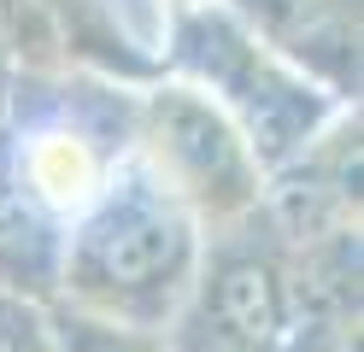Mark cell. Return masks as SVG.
<instances>
[{"label": "cell", "instance_id": "9c48e42d", "mask_svg": "<svg viewBox=\"0 0 364 352\" xmlns=\"http://www.w3.org/2000/svg\"><path fill=\"white\" fill-rule=\"evenodd\" d=\"M12 47H6V30H0V112H6V100H12Z\"/></svg>", "mask_w": 364, "mask_h": 352}, {"label": "cell", "instance_id": "7a4b0ae2", "mask_svg": "<svg viewBox=\"0 0 364 352\" xmlns=\"http://www.w3.org/2000/svg\"><path fill=\"white\" fill-rule=\"evenodd\" d=\"M53 247L65 311L165 335L200 270L206 229L141 159L124 153Z\"/></svg>", "mask_w": 364, "mask_h": 352}, {"label": "cell", "instance_id": "ba28073f", "mask_svg": "<svg viewBox=\"0 0 364 352\" xmlns=\"http://www.w3.org/2000/svg\"><path fill=\"white\" fill-rule=\"evenodd\" d=\"M0 352H59L53 311H41L36 299L0 288Z\"/></svg>", "mask_w": 364, "mask_h": 352}, {"label": "cell", "instance_id": "8992f818", "mask_svg": "<svg viewBox=\"0 0 364 352\" xmlns=\"http://www.w3.org/2000/svg\"><path fill=\"white\" fill-rule=\"evenodd\" d=\"M253 30L282 47L294 65H306L335 94L358 88V12L353 0H230Z\"/></svg>", "mask_w": 364, "mask_h": 352}, {"label": "cell", "instance_id": "52a82bcc", "mask_svg": "<svg viewBox=\"0 0 364 352\" xmlns=\"http://www.w3.org/2000/svg\"><path fill=\"white\" fill-rule=\"evenodd\" d=\"M53 335H59V352H171L165 335H153V329L100 323L82 311H53Z\"/></svg>", "mask_w": 364, "mask_h": 352}, {"label": "cell", "instance_id": "3957f363", "mask_svg": "<svg viewBox=\"0 0 364 352\" xmlns=\"http://www.w3.org/2000/svg\"><path fill=\"white\" fill-rule=\"evenodd\" d=\"M165 59L171 77L194 82L200 94L230 112V124L253 141L264 171H282L323 135L353 100L270 47L230 0H194L171 6L165 18Z\"/></svg>", "mask_w": 364, "mask_h": 352}, {"label": "cell", "instance_id": "277c9868", "mask_svg": "<svg viewBox=\"0 0 364 352\" xmlns=\"http://www.w3.org/2000/svg\"><path fill=\"white\" fill-rule=\"evenodd\" d=\"M129 153V100L100 106L95 94L59 88L24 94L0 112V235L6 241H59V229L95 200L106 171Z\"/></svg>", "mask_w": 364, "mask_h": 352}, {"label": "cell", "instance_id": "8fae6325", "mask_svg": "<svg viewBox=\"0 0 364 352\" xmlns=\"http://www.w3.org/2000/svg\"><path fill=\"white\" fill-rule=\"evenodd\" d=\"M341 352H358V341H353V346H341Z\"/></svg>", "mask_w": 364, "mask_h": 352}, {"label": "cell", "instance_id": "30bf717a", "mask_svg": "<svg viewBox=\"0 0 364 352\" xmlns=\"http://www.w3.org/2000/svg\"><path fill=\"white\" fill-rule=\"evenodd\" d=\"M171 6H194V0H165V12H171Z\"/></svg>", "mask_w": 364, "mask_h": 352}, {"label": "cell", "instance_id": "6da1fadb", "mask_svg": "<svg viewBox=\"0 0 364 352\" xmlns=\"http://www.w3.org/2000/svg\"><path fill=\"white\" fill-rule=\"evenodd\" d=\"M358 341V229L288 235L270 211L206 229L171 352H341Z\"/></svg>", "mask_w": 364, "mask_h": 352}, {"label": "cell", "instance_id": "5b68a950", "mask_svg": "<svg viewBox=\"0 0 364 352\" xmlns=\"http://www.w3.org/2000/svg\"><path fill=\"white\" fill-rule=\"evenodd\" d=\"M129 153L200 218V229L241 223L264 206V159L253 153L230 112L194 82L165 77L129 100Z\"/></svg>", "mask_w": 364, "mask_h": 352}]
</instances>
